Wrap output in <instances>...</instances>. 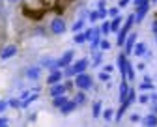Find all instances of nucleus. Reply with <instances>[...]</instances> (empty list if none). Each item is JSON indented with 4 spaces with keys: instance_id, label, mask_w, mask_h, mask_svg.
Returning a JSON list of instances; mask_svg holds the SVG:
<instances>
[{
    "instance_id": "1",
    "label": "nucleus",
    "mask_w": 157,
    "mask_h": 127,
    "mask_svg": "<svg viewBox=\"0 0 157 127\" xmlns=\"http://www.w3.org/2000/svg\"><path fill=\"white\" fill-rule=\"evenodd\" d=\"M75 86L81 90H90L92 88V77L86 73H78L75 75Z\"/></svg>"
},
{
    "instance_id": "2",
    "label": "nucleus",
    "mask_w": 157,
    "mask_h": 127,
    "mask_svg": "<svg viewBox=\"0 0 157 127\" xmlns=\"http://www.w3.org/2000/svg\"><path fill=\"white\" fill-rule=\"evenodd\" d=\"M66 30H67V26H66V23H64V19L54 17V19L51 21V32H52V34H64Z\"/></svg>"
},
{
    "instance_id": "3",
    "label": "nucleus",
    "mask_w": 157,
    "mask_h": 127,
    "mask_svg": "<svg viewBox=\"0 0 157 127\" xmlns=\"http://www.w3.org/2000/svg\"><path fill=\"white\" fill-rule=\"evenodd\" d=\"M73 56H75V52L73 51H67L60 60H54V69H58V67H66V66H69L71 63V60H73Z\"/></svg>"
},
{
    "instance_id": "4",
    "label": "nucleus",
    "mask_w": 157,
    "mask_h": 127,
    "mask_svg": "<svg viewBox=\"0 0 157 127\" xmlns=\"http://www.w3.org/2000/svg\"><path fill=\"white\" fill-rule=\"evenodd\" d=\"M25 75H26V79H30V80H37L39 77H41V66H32V67H28V69L25 71Z\"/></svg>"
},
{
    "instance_id": "5",
    "label": "nucleus",
    "mask_w": 157,
    "mask_h": 127,
    "mask_svg": "<svg viewBox=\"0 0 157 127\" xmlns=\"http://www.w3.org/2000/svg\"><path fill=\"white\" fill-rule=\"evenodd\" d=\"M15 54H17V45H8V47H4L2 52H0V58H2V60H10Z\"/></svg>"
},
{
    "instance_id": "6",
    "label": "nucleus",
    "mask_w": 157,
    "mask_h": 127,
    "mask_svg": "<svg viewBox=\"0 0 157 127\" xmlns=\"http://www.w3.org/2000/svg\"><path fill=\"white\" fill-rule=\"evenodd\" d=\"M66 90H67V86H64V84H60V82H56L54 86L51 88V95H52V97H56V95H62Z\"/></svg>"
},
{
    "instance_id": "7",
    "label": "nucleus",
    "mask_w": 157,
    "mask_h": 127,
    "mask_svg": "<svg viewBox=\"0 0 157 127\" xmlns=\"http://www.w3.org/2000/svg\"><path fill=\"white\" fill-rule=\"evenodd\" d=\"M64 77V73L62 71H58V69H52V73L49 75V79H47V82L49 84H56V82H60V79Z\"/></svg>"
},
{
    "instance_id": "8",
    "label": "nucleus",
    "mask_w": 157,
    "mask_h": 127,
    "mask_svg": "<svg viewBox=\"0 0 157 127\" xmlns=\"http://www.w3.org/2000/svg\"><path fill=\"white\" fill-rule=\"evenodd\" d=\"M146 11H148V0H144V2L139 6V11H136V15H135V21H142V17L146 15Z\"/></svg>"
},
{
    "instance_id": "9",
    "label": "nucleus",
    "mask_w": 157,
    "mask_h": 127,
    "mask_svg": "<svg viewBox=\"0 0 157 127\" xmlns=\"http://www.w3.org/2000/svg\"><path fill=\"white\" fill-rule=\"evenodd\" d=\"M75 107H77V103H75V101H66L62 107H60V110H62V114H69V112L75 110Z\"/></svg>"
},
{
    "instance_id": "10",
    "label": "nucleus",
    "mask_w": 157,
    "mask_h": 127,
    "mask_svg": "<svg viewBox=\"0 0 157 127\" xmlns=\"http://www.w3.org/2000/svg\"><path fill=\"white\" fill-rule=\"evenodd\" d=\"M135 39H136V34H131L129 37H127V43H125V52L129 54L131 51H133V45H135Z\"/></svg>"
},
{
    "instance_id": "11",
    "label": "nucleus",
    "mask_w": 157,
    "mask_h": 127,
    "mask_svg": "<svg viewBox=\"0 0 157 127\" xmlns=\"http://www.w3.org/2000/svg\"><path fill=\"white\" fill-rule=\"evenodd\" d=\"M66 101H67V97H66V95L62 94V95H56V97H54V101H52V105H54V107H56V109H60V107H62V105H64Z\"/></svg>"
},
{
    "instance_id": "12",
    "label": "nucleus",
    "mask_w": 157,
    "mask_h": 127,
    "mask_svg": "<svg viewBox=\"0 0 157 127\" xmlns=\"http://www.w3.org/2000/svg\"><path fill=\"white\" fill-rule=\"evenodd\" d=\"M142 123H144V125H157V116H155V114H150V116H146V118L142 120Z\"/></svg>"
},
{
    "instance_id": "13",
    "label": "nucleus",
    "mask_w": 157,
    "mask_h": 127,
    "mask_svg": "<svg viewBox=\"0 0 157 127\" xmlns=\"http://www.w3.org/2000/svg\"><path fill=\"white\" fill-rule=\"evenodd\" d=\"M125 97H127V82H122L120 84V101L124 103Z\"/></svg>"
},
{
    "instance_id": "14",
    "label": "nucleus",
    "mask_w": 157,
    "mask_h": 127,
    "mask_svg": "<svg viewBox=\"0 0 157 127\" xmlns=\"http://www.w3.org/2000/svg\"><path fill=\"white\" fill-rule=\"evenodd\" d=\"M120 23H122V19L116 15V17H114V21L110 23V30H112V32H118V30H120Z\"/></svg>"
},
{
    "instance_id": "15",
    "label": "nucleus",
    "mask_w": 157,
    "mask_h": 127,
    "mask_svg": "<svg viewBox=\"0 0 157 127\" xmlns=\"http://www.w3.org/2000/svg\"><path fill=\"white\" fill-rule=\"evenodd\" d=\"M144 52H146V45L144 43H139V45L135 47V56H142Z\"/></svg>"
},
{
    "instance_id": "16",
    "label": "nucleus",
    "mask_w": 157,
    "mask_h": 127,
    "mask_svg": "<svg viewBox=\"0 0 157 127\" xmlns=\"http://www.w3.org/2000/svg\"><path fill=\"white\" fill-rule=\"evenodd\" d=\"M75 103H77V105H84V103H86V95H84L82 92L77 94V95H75Z\"/></svg>"
},
{
    "instance_id": "17",
    "label": "nucleus",
    "mask_w": 157,
    "mask_h": 127,
    "mask_svg": "<svg viewBox=\"0 0 157 127\" xmlns=\"http://www.w3.org/2000/svg\"><path fill=\"white\" fill-rule=\"evenodd\" d=\"M99 112H101V103L97 101L94 103V118H99Z\"/></svg>"
},
{
    "instance_id": "18",
    "label": "nucleus",
    "mask_w": 157,
    "mask_h": 127,
    "mask_svg": "<svg viewBox=\"0 0 157 127\" xmlns=\"http://www.w3.org/2000/svg\"><path fill=\"white\" fill-rule=\"evenodd\" d=\"M112 116H114V110H112V109H107V110L103 112V118H105L107 121H110V120H112Z\"/></svg>"
},
{
    "instance_id": "19",
    "label": "nucleus",
    "mask_w": 157,
    "mask_h": 127,
    "mask_svg": "<svg viewBox=\"0 0 157 127\" xmlns=\"http://www.w3.org/2000/svg\"><path fill=\"white\" fill-rule=\"evenodd\" d=\"M86 41V34H77L75 36V43H84Z\"/></svg>"
},
{
    "instance_id": "20",
    "label": "nucleus",
    "mask_w": 157,
    "mask_h": 127,
    "mask_svg": "<svg viewBox=\"0 0 157 127\" xmlns=\"http://www.w3.org/2000/svg\"><path fill=\"white\" fill-rule=\"evenodd\" d=\"M82 25H84V23H82V21H77V23L73 25V32H78V30H81V28H82Z\"/></svg>"
},
{
    "instance_id": "21",
    "label": "nucleus",
    "mask_w": 157,
    "mask_h": 127,
    "mask_svg": "<svg viewBox=\"0 0 157 127\" xmlns=\"http://www.w3.org/2000/svg\"><path fill=\"white\" fill-rule=\"evenodd\" d=\"M8 105H10V107H15V109H17V107H21L19 99H10V103H8Z\"/></svg>"
},
{
    "instance_id": "22",
    "label": "nucleus",
    "mask_w": 157,
    "mask_h": 127,
    "mask_svg": "<svg viewBox=\"0 0 157 127\" xmlns=\"http://www.w3.org/2000/svg\"><path fill=\"white\" fill-rule=\"evenodd\" d=\"M101 49H103V51L110 49V43H109V41H105V39H103V41H101Z\"/></svg>"
},
{
    "instance_id": "23",
    "label": "nucleus",
    "mask_w": 157,
    "mask_h": 127,
    "mask_svg": "<svg viewBox=\"0 0 157 127\" xmlns=\"http://www.w3.org/2000/svg\"><path fill=\"white\" fill-rule=\"evenodd\" d=\"M109 30H110V25L109 23H103V34H107Z\"/></svg>"
},
{
    "instance_id": "24",
    "label": "nucleus",
    "mask_w": 157,
    "mask_h": 127,
    "mask_svg": "<svg viewBox=\"0 0 157 127\" xmlns=\"http://www.w3.org/2000/svg\"><path fill=\"white\" fill-rule=\"evenodd\" d=\"M99 79H101V80H109V73H107V71H105V73H99Z\"/></svg>"
},
{
    "instance_id": "25",
    "label": "nucleus",
    "mask_w": 157,
    "mask_h": 127,
    "mask_svg": "<svg viewBox=\"0 0 157 127\" xmlns=\"http://www.w3.org/2000/svg\"><path fill=\"white\" fill-rule=\"evenodd\" d=\"M139 101H140V103H148V101H150V97H148V95H140V97H139Z\"/></svg>"
},
{
    "instance_id": "26",
    "label": "nucleus",
    "mask_w": 157,
    "mask_h": 127,
    "mask_svg": "<svg viewBox=\"0 0 157 127\" xmlns=\"http://www.w3.org/2000/svg\"><path fill=\"white\" fill-rule=\"evenodd\" d=\"M8 123H10L8 118H0V127H2V125H8Z\"/></svg>"
},
{
    "instance_id": "27",
    "label": "nucleus",
    "mask_w": 157,
    "mask_h": 127,
    "mask_svg": "<svg viewBox=\"0 0 157 127\" xmlns=\"http://www.w3.org/2000/svg\"><path fill=\"white\" fill-rule=\"evenodd\" d=\"M6 107H8V103H4V101H0V112H4V110H6Z\"/></svg>"
},
{
    "instance_id": "28",
    "label": "nucleus",
    "mask_w": 157,
    "mask_h": 127,
    "mask_svg": "<svg viewBox=\"0 0 157 127\" xmlns=\"http://www.w3.org/2000/svg\"><path fill=\"white\" fill-rule=\"evenodd\" d=\"M109 13H110L112 17H116V15H118V8H112V10H109Z\"/></svg>"
},
{
    "instance_id": "29",
    "label": "nucleus",
    "mask_w": 157,
    "mask_h": 127,
    "mask_svg": "<svg viewBox=\"0 0 157 127\" xmlns=\"http://www.w3.org/2000/svg\"><path fill=\"white\" fill-rule=\"evenodd\" d=\"M105 71H107V73H112V71H114V67H112V66H105Z\"/></svg>"
},
{
    "instance_id": "30",
    "label": "nucleus",
    "mask_w": 157,
    "mask_h": 127,
    "mask_svg": "<svg viewBox=\"0 0 157 127\" xmlns=\"http://www.w3.org/2000/svg\"><path fill=\"white\" fill-rule=\"evenodd\" d=\"M131 121H139V114H131Z\"/></svg>"
},
{
    "instance_id": "31",
    "label": "nucleus",
    "mask_w": 157,
    "mask_h": 127,
    "mask_svg": "<svg viewBox=\"0 0 157 127\" xmlns=\"http://www.w3.org/2000/svg\"><path fill=\"white\" fill-rule=\"evenodd\" d=\"M8 2H11V4H17V2H21V0H8Z\"/></svg>"
}]
</instances>
